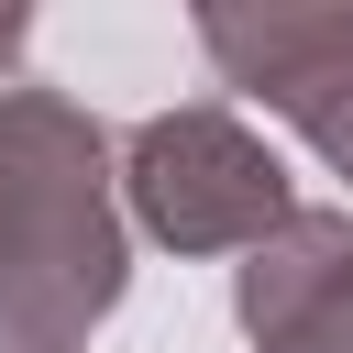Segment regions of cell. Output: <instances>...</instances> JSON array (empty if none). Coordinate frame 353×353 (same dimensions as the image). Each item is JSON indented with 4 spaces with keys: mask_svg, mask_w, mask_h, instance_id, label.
<instances>
[{
    "mask_svg": "<svg viewBox=\"0 0 353 353\" xmlns=\"http://www.w3.org/2000/svg\"><path fill=\"white\" fill-rule=\"evenodd\" d=\"M110 188H121V210H132L165 254H254V243L298 210L276 143H265L232 99H176V110L132 121Z\"/></svg>",
    "mask_w": 353,
    "mask_h": 353,
    "instance_id": "obj_2",
    "label": "cell"
},
{
    "mask_svg": "<svg viewBox=\"0 0 353 353\" xmlns=\"http://www.w3.org/2000/svg\"><path fill=\"white\" fill-rule=\"evenodd\" d=\"M22 33H33V11H11V0H0V66L22 55Z\"/></svg>",
    "mask_w": 353,
    "mask_h": 353,
    "instance_id": "obj_5",
    "label": "cell"
},
{
    "mask_svg": "<svg viewBox=\"0 0 353 353\" xmlns=\"http://www.w3.org/2000/svg\"><path fill=\"white\" fill-rule=\"evenodd\" d=\"M199 44L221 66V88L265 99L276 121H298L320 143L331 176H353V0H320V11H199Z\"/></svg>",
    "mask_w": 353,
    "mask_h": 353,
    "instance_id": "obj_3",
    "label": "cell"
},
{
    "mask_svg": "<svg viewBox=\"0 0 353 353\" xmlns=\"http://www.w3.org/2000/svg\"><path fill=\"white\" fill-rule=\"evenodd\" d=\"M132 287V232L110 188V132L11 77L0 88V353H77Z\"/></svg>",
    "mask_w": 353,
    "mask_h": 353,
    "instance_id": "obj_1",
    "label": "cell"
},
{
    "mask_svg": "<svg viewBox=\"0 0 353 353\" xmlns=\"http://www.w3.org/2000/svg\"><path fill=\"white\" fill-rule=\"evenodd\" d=\"M232 320L254 353H353V210H287L232 265Z\"/></svg>",
    "mask_w": 353,
    "mask_h": 353,
    "instance_id": "obj_4",
    "label": "cell"
}]
</instances>
